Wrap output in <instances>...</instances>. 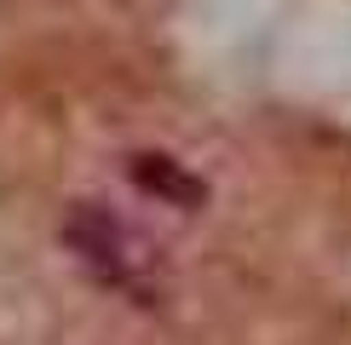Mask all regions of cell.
I'll return each instance as SVG.
<instances>
[{
  "instance_id": "obj_2",
  "label": "cell",
  "mask_w": 351,
  "mask_h": 345,
  "mask_svg": "<svg viewBox=\"0 0 351 345\" xmlns=\"http://www.w3.org/2000/svg\"><path fill=\"white\" fill-rule=\"evenodd\" d=\"M133 179L144 184V190L179 201V207H196V201H202V184H196V179H184V172L173 167L167 155H133Z\"/></svg>"
},
{
  "instance_id": "obj_1",
  "label": "cell",
  "mask_w": 351,
  "mask_h": 345,
  "mask_svg": "<svg viewBox=\"0 0 351 345\" xmlns=\"http://www.w3.org/2000/svg\"><path fill=\"white\" fill-rule=\"evenodd\" d=\"M69 248L81 253V265L93 270L104 288L133 294V299H150V253H144L138 236L127 225H115L110 213L81 207L75 219H69Z\"/></svg>"
}]
</instances>
